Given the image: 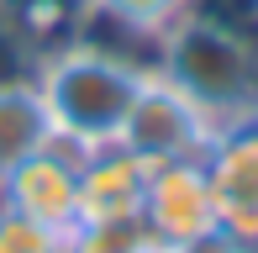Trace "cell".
<instances>
[{"mask_svg":"<svg viewBox=\"0 0 258 253\" xmlns=\"http://www.w3.org/2000/svg\"><path fill=\"white\" fill-rule=\"evenodd\" d=\"M85 6H90L85 32L90 27H111V32H121V37L158 42L163 32L195 6V0H85Z\"/></svg>","mask_w":258,"mask_h":253,"instance_id":"9","label":"cell"},{"mask_svg":"<svg viewBox=\"0 0 258 253\" xmlns=\"http://www.w3.org/2000/svg\"><path fill=\"white\" fill-rule=\"evenodd\" d=\"M153 48H158L153 69H163L179 90H190L216 121L258 111V32L253 27H237L206 6H190Z\"/></svg>","mask_w":258,"mask_h":253,"instance_id":"2","label":"cell"},{"mask_svg":"<svg viewBox=\"0 0 258 253\" xmlns=\"http://www.w3.org/2000/svg\"><path fill=\"white\" fill-rule=\"evenodd\" d=\"M42 143H53V121H48V106H42L32 74L0 79V174H11Z\"/></svg>","mask_w":258,"mask_h":253,"instance_id":"8","label":"cell"},{"mask_svg":"<svg viewBox=\"0 0 258 253\" xmlns=\"http://www.w3.org/2000/svg\"><path fill=\"white\" fill-rule=\"evenodd\" d=\"M79 164H85L79 148L58 143V137L42 143L11 174H0V206L53 227V232H74L79 227Z\"/></svg>","mask_w":258,"mask_h":253,"instance_id":"4","label":"cell"},{"mask_svg":"<svg viewBox=\"0 0 258 253\" xmlns=\"http://www.w3.org/2000/svg\"><path fill=\"white\" fill-rule=\"evenodd\" d=\"M143 253H169V248H158V243H148V248H143Z\"/></svg>","mask_w":258,"mask_h":253,"instance_id":"13","label":"cell"},{"mask_svg":"<svg viewBox=\"0 0 258 253\" xmlns=\"http://www.w3.org/2000/svg\"><path fill=\"white\" fill-rule=\"evenodd\" d=\"M148 64L132 58L121 48H105L100 37H74L63 48L42 53L32 69V85H37L42 106H48L53 137L79 153H95L111 148L121 137V121L137 100Z\"/></svg>","mask_w":258,"mask_h":253,"instance_id":"1","label":"cell"},{"mask_svg":"<svg viewBox=\"0 0 258 253\" xmlns=\"http://www.w3.org/2000/svg\"><path fill=\"white\" fill-rule=\"evenodd\" d=\"M216 126L221 121L211 116L190 90H179L148 58V74H143V85H137V100H132V111H126L116 143L153 169V164H174V158H206V148L216 143Z\"/></svg>","mask_w":258,"mask_h":253,"instance_id":"3","label":"cell"},{"mask_svg":"<svg viewBox=\"0 0 258 253\" xmlns=\"http://www.w3.org/2000/svg\"><path fill=\"white\" fill-rule=\"evenodd\" d=\"M216 222V195L206 179V158H174V164L148 169V195H143V232L158 248H179L190 237L211 232Z\"/></svg>","mask_w":258,"mask_h":253,"instance_id":"6","label":"cell"},{"mask_svg":"<svg viewBox=\"0 0 258 253\" xmlns=\"http://www.w3.org/2000/svg\"><path fill=\"white\" fill-rule=\"evenodd\" d=\"M148 232L143 222H116V227H74L63 253H143Z\"/></svg>","mask_w":258,"mask_h":253,"instance_id":"10","label":"cell"},{"mask_svg":"<svg viewBox=\"0 0 258 253\" xmlns=\"http://www.w3.org/2000/svg\"><path fill=\"white\" fill-rule=\"evenodd\" d=\"M63 243H69V232H53V227L0 206V253H63Z\"/></svg>","mask_w":258,"mask_h":253,"instance_id":"11","label":"cell"},{"mask_svg":"<svg viewBox=\"0 0 258 253\" xmlns=\"http://www.w3.org/2000/svg\"><path fill=\"white\" fill-rule=\"evenodd\" d=\"M143 195H148V164L132 158L121 143L85 153V164H79V227L143 222Z\"/></svg>","mask_w":258,"mask_h":253,"instance_id":"7","label":"cell"},{"mask_svg":"<svg viewBox=\"0 0 258 253\" xmlns=\"http://www.w3.org/2000/svg\"><path fill=\"white\" fill-rule=\"evenodd\" d=\"M169 253H258V248H248L242 237H232L227 227H211V232L190 237V243H179V248H169Z\"/></svg>","mask_w":258,"mask_h":253,"instance_id":"12","label":"cell"},{"mask_svg":"<svg viewBox=\"0 0 258 253\" xmlns=\"http://www.w3.org/2000/svg\"><path fill=\"white\" fill-rule=\"evenodd\" d=\"M206 179L216 195V222L258 248V111L216 126V143L206 148Z\"/></svg>","mask_w":258,"mask_h":253,"instance_id":"5","label":"cell"}]
</instances>
